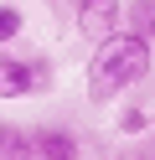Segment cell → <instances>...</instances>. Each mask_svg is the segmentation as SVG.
<instances>
[{"mask_svg": "<svg viewBox=\"0 0 155 160\" xmlns=\"http://www.w3.org/2000/svg\"><path fill=\"white\" fill-rule=\"evenodd\" d=\"M31 160H83L78 134H72V129H62V124H41V129H31Z\"/></svg>", "mask_w": 155, "mask_h": 160, "instance_id": "4", "label": "cell"}, {"mask_svg": "<svg viewBox=\"0 0 155 160\" xmlns=\"http://www.w3.org/2000/svg\"><path fill=\"white\" fill-rule=\"evenodd\" d=\"M129 31H140L145 42L155 47V0H134V26Z\"/></svg>", "mask_w": 155, "mask_h": 160, "instance_id": "7", "label": "cell"}, {"mask_svg": "<svg viewBox=\"0 0 155 160\" xmlns=\"http://www.w3.org/2000/svg\"><path fill=\"white\" fill-rule=\"evenodd\" d=\"M145 129H150V114H145V108H134V103H129V108H119V134H129V139H134V134H145Z\"/></svg>", "mask_w": 155, "mask_h": 160, "instance_id": "8", "label": "cell"}, {"mask_svg": "<svg viewBox=\"0 0 155 160\" xmlns=\"http://www.w3.org/2000/svg\"><path fill=\"white\" fill-rule=\"evenodd\" d=\"M21 31H26V11L10 5V0H0V47L21 42Z\"/></svg>", "mask_w": 155, "mask_h": 160, "instance_id": "6", "label": "cell"}, {"mask_svg": "<svg viewBox=\"0 0 155 160\" xmlns=\"http://www.w3.org/2000/svg\"><path fill=\"white\" fill-rule=\"evenodd\" d=\"M72 21L88 42H98L124 26V0H72Z\"/></svg>", "mask_w": 155, "mask_h": 160, "instance_id": "3", "label": "cell"}, {"mask_svg": "<svg viewBox=\"0 0 155 160\" xmlns=\"http://www.w3.org/2000/svg\"><path fill=\"white\" fill-rule=\"evenodd\" d=\"M0 160H31V129L0 119Z\"/></svg>", "mask_w": 155, "mask_h": 160, "instance_id": "5", "label": "cell"}, {"mask_svg": "<svg viewBox=\"0 0 155 160\" xmlns=\"http://www.w3.org/2000/svg\"><path fill=\"white\" fill-rule=\"evenodd\" d=\"M155 67V47L140 31L119 26V31L98 36L88 57V103H119L134 83H145Z\"/></svg>", "mask_w": 155, "mask_h": 160, "instance_id": "1", "label": "cell"}, {"mask_svg": "<svg viewBox=\"0 0 155 160\" xmlns=\"http://www.w3.org/2000/svg\"><path fill=\"white\" fill-rule=\"evenodd\" d=\"M52 83L47 57H21L10 47H0V103H16V98H31Z\"/></svg>", "mask_w": 155, "mask_h": 160, "instance_id": "2", "label": "cell"}]
</instances>
